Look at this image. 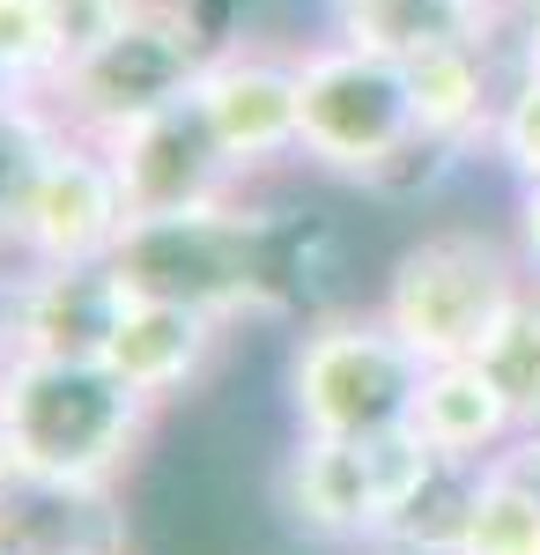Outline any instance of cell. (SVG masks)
Masks as SVG:
<instances>
[{"mask_svg":"<svg viewBox=\"0 0 540 555\" xmlns=\"http://www.w3.org/2000/svg\"><path fill=\"white\" fill-rule=\"evenodd\" d=\"M156 400L133 392L112 363H67V356H8L0 363V423L15 437L23 481L38 489H82L112 496L126 460L141 452Z\"/></svg>","mask_w":540,"mask_h":555,"instance_id":"1","label":"cell"},{"mask_svg":"<svg viewBox=\"0 0 540 555\" xmlns=\"http://www.w3.org/2000/svg\"><path fill=\"white\" fill-rule=\"evenodd\" d=\"M119 282L133 297L193 304L215 319H274L290 311L274 282V215L245 208H193V215H133L119 237Z\"/></svg>","mask_w":540,"mask_h":555,"instance_id":"2","label":"cell"},{"mask_svg":"<svg viewBox=\"0 0 540 555\" xmlns=\"http://www.w3.org/2000/svg\"><path fill=\"white\" fill-rule=\"evenodd\" d=\"M215 30L201 23L193 0H141L104 44H89L82 60L60 67V82L44 89L60 104V119L89 141H119L141 119H156L170 104H185L201 67L215 52Z\"/></svg>","mask_w":540,"mask_h":555,"instance_id":"3","label":"cell"},{"mask_svg":"<svg viewBox=\"0 0 540 555\" xmlns=\"http://www.w3.org/2000/svg\"><path fill=\"white\" fill-rule=\"evenodd\" d=\"M422 363L385 311H319L290 348V415L304 437L415 429Z\"/></svg>","mask_w":540,"mask_h":555,"instance_id":"4","label":"cell"},{"mask_svg":"<svg viewBox=\"0 0 540 555\" xmlns=\"http://www.w3.org/2000/svg\"><path fill=\"white\" fill-rule=\"evenodd\" d=\"M526 282H533L526 253L497 245L489 230H429L393 259L377 311L400 326V341L422 363H459V356H481V341L497 334V319Z\"/></svg>","mask_w":540,"mask_h":555,"instance_id":"5","label":"cell"},{"mask_svg":"<svg viewBox=\"0 0 540 555\" xmlns=\"http://www.w3.org/2000/svg\"><path fill=\"white\" fill-rule=\"evenodd\" d=\"M296 89H304V164L371 185L393 149L415 141V89L408 60H385L356 38L296 44Z\"/></svg>","mask_w":540,"mask_h":555,"instance_id":"6","label":"cell"},{"mask_svg":"<svg viewBox=\"0 0 540 555\" xmlns=\"http://www.w3.org/2000/svg\"><path fill=\"white\" fill-rule=\"evenodd\" d=\"M429 444L415 429L393 437H304L282 467V512L326 548H377L385 518L429 474Z\"/></svg>","mask_w":540,"mask_h":555,"instance_id":"7","label":"cell"},{"mask_svg":"<svg viewBox=\"0 0 540 555\" xmlns=\"http://www.w3.org/2000/svg\"><path fill=\"white\" fill-rule=\"evenodd\" d=\"M193 104L222 133L230 164L245 178L304 164V89H296V52L267 38H222L193 82Z\"/></svg>","mask_w":540,"mask_h":555,"instance_id":"8","label":"cell"},{"mask_svg":"<svg viewBox=\"0 0 540 555\" xmlns=\"http://www.w3.org/2000/svg\"><path fill=\"white\" fill-rule=\"evenodd\" d=\"M133 222V201L119 185V164L104 141L67 127L52 149L30 215H23V267H75V259H112Z\"/></svg>","mask_w":540,"mask_h":555,"instance_id":"9","label":"cell"},{"mask_svg":"<svg viewBox=\"0 0 540 555\" xmlns=\"http://www.w3.org/2000/svg\"><path fill=\"white\" fill-rule=\"evenodd\" d=\"M133 215H193V208H230L245 201V171L230 164L222 133L208 127V112L185 96L156 119H141L133 133L104 141Z\"/></svg>","mask_w":540,"mask_h":555,"instance_id":"10","label":"cell"},{"mask_svg":"<svg viewBox=\"0 0 540 555\" xmlns=\"http://www.w3.org/2000/svg\"><path fill=\"white\" fill-rule=\"evenodd\" d=\"M133 289L112 259H75V267H23L15 282V341L23 356H67V363H104Z\"/></svg>","mask_w":540,"mask_h":555,"instance_id":"11","label":"cell"},{"mask_svg":"<svg viewBox=\"0 0 540 555\" xmlns=\"http://www.w3.org/2000/svg\"><path fill=\"white\" fill-rule=\"evenodd\" d=\"M511 30L497 38H466V44H437L408 60V89H415V133L445 141V149H481L497 133V112H503V89H511Z\"/></svg>","mask_w":540,"mask_h":555,"instance_id":"12","label":"cell"},{"mask_svg":"<svg viewBox=\"0 0 540 555\" xmlns=\"http://www.w3.org/2000/svg\"><path fill=\"white\" fill-rule=\"evenodd\" d=\"M230 334V319H215V311H193V304H164V297H133L119 319V334H112V371H119L133 392H149L156 408H164L170 392H185V385L201 378L215 363V348Z\"/></svg>","mask_w":540,"mask_h":555,"instance_id":"13","label":"cell"},{"mask_svg":"<svg viewBox=\"0 0 540 555\" xmlns=\"http://www.w3.org/2000/svg\"><path fill=\"white\" fill-rule=\"evenodd\" d=\"M415 437L437 460H497L503 444L518 437V415L497 392V378L459 356V363H429L415 392Z\"/></svg>","mask_w":540,"mask_h":555,"instance_id":"14","label":"cell"},{"mask_svg":"<svg viewBox=\"0 0 540 555\" xmlns=\"http://www.w3.org/2000/svg\"><path fill=\"white\" fill-rule=\"evenodd\" d=\"M326 30L385 52V60H422L437 44L497 38L503 0H326Z\"/></svg>","mask_w":540,"mask_h":555,"instance_id":"15","label":"cell"},{"mask_svg":"<svg viewBox=\"0 0 540 555\" xmlns=\"http://www.w3.org/2000/svg\"><path fill=\"white\" fill-rule=\"evenodd\" d=\"M67 141V119L44 89H15L0 96V259L23 267V215H30V193H38L52 149Z\"/></svg>","mask_w":540,"mask_h":555,"instance_id":"16","label":"cell"},{"mask_svg":"<svg viewBox=\"0 0 540 555\" xmlns=\"http://www.w3.org/2000/svg\"><path fill=\"white\" fill-rule=\"evenodd\" d=\"M481 467L489 460H429V474L400 496V512L385 518L377 548L385 555H459L474 496H481Z\"/></svg>","mask_w":540,"mask_h":555,"instance_id":"17","label":"cell"},{"mask_svg":"<svg viewBox=\"0 0 540 555\" xmlns=\"http://www.w3.org/2000/svg\"><path fill=\"white\" fill-rule=\"evenodd\" d=\"M474 363L497 378V392L511 400L518 429H540V282H526L511 297V311L497 319V334L481 341Z\"/></svg>","mask_w":540,"mask_h":555,"instance_id":"18","label":"cell"},{"mask_svg":"<svg viewBox=\"0 0 540 555\" xmlns=\"http://www.w3.org/2000/svg\"><path fill=\"white\" fill-rule=\"evenodd\" d=\"M60 44H52V23H44L38 0H0V75L15 89H52L60 82Z\"/></svg>","mask_w":540,"mask_h":555,"instance_id":"19","label":"cell"},{"mask_svg":"<svg viewBox=\"0 0 540 555\" xmlns=\"http://www.w3.org/2000/svg\"><path fill=\"white\" fill-rule=\"evenodd\" d=\"M497 164L518 185H540V67H511V89H503V112H497V133H489Z\"/></svg>","mask_w":540,"mask_h":555,"instance_id":"20","label":"cell"},{"mask_svg":"<svg viewBox=\"0 0 540 555\" xmlns=\"http://www.w3.org/2000/svg\"><path fill=\"white\" fill-rule=\"evenodd\" d=\"M38 8H44V23H52L60 60H82L89 44H104L126 15L141 8V0H38Z\"/></svg>","mask_w":540,"mask_h":555,"instance_id":"21","label":"cell"},{"mask_svg":"<svg viewBox=\"0 0 540 555\" xmlns=\"http://www.w3.org/2000/svg\"><path fill=\"white\" fill-rule=\"evenodd\" d=\"M503 30H511V52L540 67V0H503Z\"/></svg>","mask_w":540,"mask_h":555,"instance_id":"22","label":"cell"},{"mask_svg":"<svg viewBox=\"0 0 540 555\" xmlns=\"http://www.w3.org/2000/svg\"><path fill=\"white\" fill-rule=\"evenodd\" d=\"M518 253H526V267H533V282H540V185L518 193Z\"/></svg>","mask_w":540,"mask_h":555,"instance_id":"23","label":"cell"},{"mask_svg":"<svg viewBox=\"0 0 540 555\" xmlns=\"http://www.w3.org/2000/svg\"><path fill=\"white\" fill-rule=\"evenodd\" d=\"M15 282H23V267H15V259H0V363H8V356H15Z\"/></svg>","mask_w":540,"mask_h":555,"instance_id":"24","label":"cell"},{"mask_svg":"<svg viewBox=\"0 0 540 555\" xmlns=\"http://www.w3.org/2000/svg\"><path fill=\"white\" fill-rule=\"evenodd\" d=\"M15 481H23V460H15V437L0 423V489H15Z\"/></svg>","mask_w":540,"mask_h":555,"instance_id":"25","label":"cell"},{"mask_svg":"<svg viewBox=\"0 0 540 555\" xmlns=\"http://www.w3.org/2000/svg\"><path fill=\"white\" fill-rule=\"evenodd\" d=\"M38 555H119V548H82V541H75V548H38Z\"/></svg>","mask_w":540,"mask_h":555,"instance_id":"26","label":"cell"},{"mask_svg":"<svg viewBox=\"0 0 540 555\" xmlns=\"http://www.w3.org/2000/svg\"><path fill=\"white\" fill-rule=\"evenodd\" d=\"M0 96H15V82H8V75H0Z\"/></svg>","mask_w":540,"mask_h":555,"instance_id":"27","label":"cell"},{"mask_svg":"<svg viewBox=\"0 0 540 555\" xmlns=\"http://www.w3.org/2000/svg\"><path fill=\"white\" fill-rule=\"evenodd\" d=\"M0 555H15V548H0Z\"/></svg>","mask_w":540,"mask_h":555,"instance_id":"28","label":"cell"}]
</instances>
